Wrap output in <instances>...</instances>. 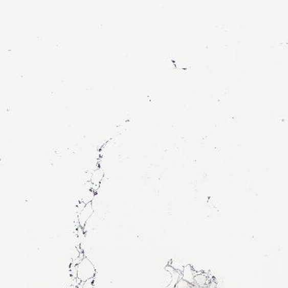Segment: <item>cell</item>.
Segmentation results:
<instances>
[{
	"label": "cell",
	"mask_w": 288,
	"mask_h": 288,
	"mask_svg": "<svg viewBox=\"0 0 288 288\" xmlns=\"http://www.w3.org/2000/svg\"><path fill=\"white\" fill-rule=\"evenodd\" d=\"M95 274V269L93 264L87 259L82 260L79 265L78 269V276L79 278L83 280H88L93 277Z\"/></svg>",
	"instance_id": "obj_1"
},
{
	"label": "cell",
	"mask_w": 288,
	"mask_h": 288,
	"mask_svg": "<svg viewBox=\"0 0 288 288\" xmlns=\"http://www.w3.org/2000/svg\"><path fill=\"white\" fill-rule=\"evenodd\" d=\"M183 280L188 282V283H191V284H193V283H194V274H193L192 269H191L189 265L184 269Z\"/></svg>",
	"instance_id": "obj_2"
},
{
	"label": "cell",
	"mask_w": 288,
	"mask_h": 288,
	"mask_svg": "<svg viewBox=\"0 0 288 288\" xmlns=\"http://www.w3.org/2000/svg\"><path fill=\"white\" fill-rule=\"evenodd\" d=\"M207 281V277L204 274H198L194 277V282L198 286H205Z\"/></svg>",
	"instance_id": "obj_3"
},
{
	"label": "cell",
	"mask_w": 288,
	"mask_h": 288,
	"mask_svg": "<svg viewBox=\"0 0 288 288\" xmlns=\"http://www.w3.org/2000/svg\"><path fill=\"white\" fill-rule=\"evenodd\" d=\"M191 285L192 284L182 279V280H179V283H177L176 286H177V288H193Z\"/></svg>",
	"instance_id": "obj_4"
},
{
	"label": "cell",
	"mask_w": 288,
	"mask_h": 288,
	"mask_svg": "<svg viewBox=\"0 0 288 288\" xmlns=\"http://www.w3.org/2000/svg\"><path fill=\"white\" fill-rule=\"evenodd\" d=\"M195 288H208V286H197V287H195Z\"/></svg>",
	"instance_id": "obj_5"
}]
</instances>
